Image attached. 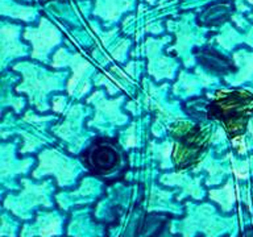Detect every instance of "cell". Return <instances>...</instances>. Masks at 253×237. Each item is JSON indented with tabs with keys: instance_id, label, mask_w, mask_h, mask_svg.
<instances>
[{
	"instance_id": "1",
	"label": "cell",
	"mask_w": 253,
	"mask_h": 237,
	"mask_svg": "<svg viewBox=\"0 0 253 237\" xmlns=\"http://www.w3.org/2000/svg\"><path fill=\"white\" fill-rule=\"evenodd\" d=\"M252 114L253 95L245 90H217L206 106V118L220 122L231 138L244 133Z\"/></svg>"
},
{
	"instance_id": "2",
	"label": "cell",
	"mask_w": 253,
	"mask_h": 237,
	"mask_svg": "<svg viewBox=\"0 0 253 237\" xmlns=\"http://www.w3.org/2000/svg\"><path fill=\"white\" fill-rule=\"evenodd\" d=\"M211 128L189 121H178L170 128L175 140L173 148V163L177 170L187 169L201 161L210 146Z\"/></svg>"
},
{
	"instance_id": "3",
	"label": "cell",
	"mask_w": 253,
	"mask_h": 237,
	"mask_svg": "<svg viewBox=\"0 0 253 237\" xmlns=\"http://www.w3.org/2000/svg\"><path fill=\"white\" fill-rule=\"evenodd\" d=\"M83 165L92 175L116 178L123 175L126 167L123 149L115 138H96L81 156Z\"/></svg>"
},
{
	"instance_id": "4",
	"label": "cell",
	"mask_w": 253,
	"mask_h": 237,
	"mask_svg": "<svg viewBox=\"0 0 253 237\" xmlns=\"http://www.w3.org/2000/svg\"><path fill=\"white\" fill-rule=\"evenodd\" d=\"M198 61L201 65L207 69L209 71L213 73V74L225 75L233 71V65L229 62L228 59L225 58L224 55L219 54L213 50H202L198 54Z\"/></svg>"
}]
</instances>
